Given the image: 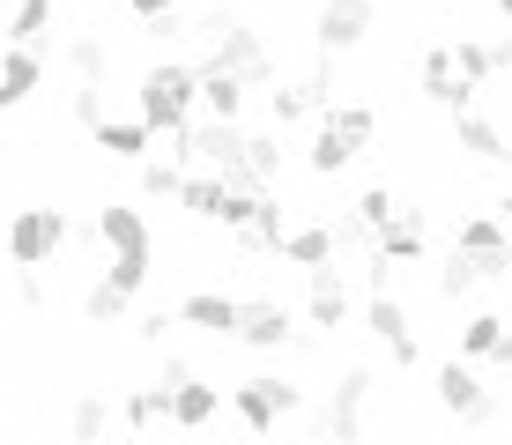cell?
I'll use <instances>...</instances> for the list:
<instances>
[{
    "label": "cell",
    "mask_w": 512,
    "mask_h": 445,
    "mask_svg": "<svg viewBox=\"0 0 512 445\" xmlns=\"http://www.w3.org/2000/svg\"><path fill=\"white\" fill-rule=\"evenodd\" d=\"M134 112L149 119L156 134H179L193 112H201V67H186V60H156L149 75L134 82Z\"/></svg>",
    "instance_id": "1"
},
{
    "label": "cell",
    "mask_w": 512,
    "mask_h": 445,
    "mask_svg": "<svg viewBox=\"0 0 512 445\" xmlns=\"http://www.w3.org/2000/svg\"><path fill=\"white\" fill-rule=\"evenodd\" d=\"M372 127H379L372 104H327V112H320V134H312V156H305L312 178H342L364 149H372Z\"/></svg>",
    "instance_id": "2"
},
{
    "label": "cell",
    "mask_w": 512,
    "mask_h": 445,
    "mask_svg": "<svg viewBox=\"0 0 512 445\" xmlns=\"http://www.w3.org/2000/svg\"><path fill=\"white\" fill-rule=\"evenodd\" d=\"M201 38H208V60H223V67H238V75H245V89H268V82L282 75L275 52H268V38H260L253 23H238V15H208Z\"/></svg>",
    "instance_id": "3"
},
{
    "label": "cell",
    "mask_w": 512,
    "mask_h": 445,
    "mask_svg": "<svg viewBox=\"0 0 512 445\" xmlns=\"http://www.w3.org/2000/svg\"><path fill=\"white\" fill-rule=\"evenodd\" d=\"M431 394H438V408H446V416L461 423V431H490V423H505V401L490 394L483 379H475V364H468V356H453V364H438Z\"/></svg>",
    "instance_id": "4"
},
{
    "label": "cell",
    "mask_w": 512,
    "mask_h": 445,
    "mask_svg": "<svg viewBox=\"0 0 512 445\" xmlns=\"http://www.w3.org/2000/svg\"><path fill=\"white\" fill-rule=\"evenodd\" d=\"M231 408H238L245 431H275L282 416H297V408H305V386L282 379V371H260V379H245L238 394H231Z\"/></svg>",
    "instance_id": "5"
},
{
    "label": "cell",
    "mask_w": 512,
    "mask_h": 445,
    "mask_svg": "<svg viewBox=\"0 0 512 445\" xmlns=\"http://www.w3.org/2000/svg\"><path fill=\"white\" fill-rule=\"evenodd\" d=\"M60 245H67V216L60 208H15V223H8V260L15 267H52L60 260Z\"/></svg>",
    "instance_id": "6"
},
{
    "label": "cell",
    "mask_w": 512,
    "mask_h": 445,
    "mask_svg": "<svg viewBox=\"0 0 512 445\" xmlns=\"http://www.w3.org/2000/svg\"><path fill=\"white\" fill-rule=\"evenodd\" d=\"M372 394H379L372 371H364V364H342V379L327 386L320 431H327V438H364V431H372V416H364V408H372Z\"/></svg>",
    "instance_id": "7"
},
{
    "label": "cell",
    "mask_w": 512,
    "mask_h": 445,
    "mask_svg": "<svg viewBox=\"0 0 512 445\" xmlns=\"http://www.w3.org/2000/svg\"><path fill=\"white\" fill-rule=\"evenodd\" d=\"M290 334H297V312L282 305V297H238V327H231V342L260 349V356H282V349H290Z\"/></svg>",
    "instance_id": "8"
},
{
    "label": "cell",
    "mask_w": 512,
    "mask_h": 445,
    "mask_svg": "<svg viewBox=\"0 0 512 445\" xmlns=\"http://www.w3.org/2000/svg\"><path fill=\"white\" fill-rule=\"evenodd\" d=\"M372 23H379L372 0H320V15H312V45L342 60V52H357L364 38H372Z\"/></svg>",
    "instance_id": "9"
},
{
    "label": "cell",
    "mask_w": 512,
    "mask_h": 445,
    "mask_svg": "<svg viewBox=\"0 0 512 445\" xmlns=\"http://www.w3.org/2000/svg\"><path fill=\"white\" fill-rule=\"evenodd\" d=\"M305 319L320 334H342L349 319H357V297H349V282H342V267H334V260L305 267Z\"/></svg>",
    "instance_id": "10"
},
{
    "label": "cell",
    "mask_w": 512,
    "mask_h": 445,
    "mask_svg": "<svg viewBox=\"0 0 512 445\" xmlns=\"http://www.w3.org/2000/svg\"><path fill=\"white\" fill-rule=\"evenodd\" d=\"M453 253H468L475 267H483V282H505V275H512V230H505L498 216H461Z\"/></svg>",
    "instance_id": "11"
},
{
    "label": "cell",
    "mask_w": 512,
    "mask_h": 445,
    "mask_svg": "<svg viewBox=\"0 0 512 445\" xmlns=\"http://www.w3.org/2000/svg\"><path fill=\"white\" fill-rule=\"evenodd\" d=\"M45 67H52V52H38V45H8V52H0V112H15V104L38 97Z\"/></svg>",
    "instance_id": "12"
},
{
    "label": "cell",
    "mask_w": 512,
    "mask_h": 445,
    "mask_svg": "<svg viewBox=\"0 0 512 445\" xmlns=\"http://www.w3.org/2000/svg\"><path fill=\"white\" fill-rule=\"evenodd\" d=\"M97 245H104V253H156V230H149L141 208L104 201V208H97Z\"/></svg>",
    "instance_id": "13"
},
{
    "label": "cell",
    "mask_w": 512,
    "mask_h": 445,
    "mask_svg": "<svg viewBox=\"0 0 512 445\" xmlns=\"http://www.w3.org/2000/svg\"><path fill=\"white\" fill-rule=\"evenodd\" d=\"M90 141H97L104 156H119V164H141V156L156 149V127H149L141 112H134V119H112V112H104L97 127H90Z\"/></svg>",
    "instance_id": "14"
},
{
    "label": "cell",
    "mask_w": 512,
    "mask_h": 445,
    "mask_svg": "<svg viewBox=\"0 0 512 445\" xmlns=\"http://www.w3.org/2000/svg\"><path fill=\"white\" fill-rule=\"evenodd\" d=\"M282 230H290V216H282V201H275V193H260V201H253V216H245V223L231 230V238H238V245H245L253 260H275V253H282Z\"/></svg>",
    "instance_id": "15"
},
{
    "label": "cell",
    "mask_w": 512,
    "mask_h": 445,
    "mask_svg": "<svg viewBox=\"0 0 512 445\" xmlns=\"http://www.w3.org/2000/svg\"><path fill=\"white\" fill-rule=\"evenodd\" d=\"M423 97H431L438 112H468V104H475V82L453 75V52H446V45L423 52Z\"/></svg>",
    "instance_id": "16"
},
{
    "label": "cell",
    "mask_w": 512,
    "mask_h": 445,
    "mask_svg": "<svg viewBox=\"0 0 512 445\" xmlns=\"http://www.w3.org/2000/svg\"><path fill=\"white\" fill-rule=\"evenodd\" d=\"M201 112L208 119H238L245 112V75L223 60H201Z\"/></svg>",
    "instance_id": "17"
},
{
    "label": "cell",
    "mask_w": 512,
    "mask_h": 445,
    "mask_svg": "<svg viewBox=\"0 0 512 445\" xmlns=\"http://www.w3.org/2000/svg\"><path fill=\"white\" fill-rule=\"evenodd\" d=\"M179 319H186V327H201V334H223V342H231L238 297H231V290H193V297H179Z\"/></svg>",
    "instance_id": "18"
},
{
    "label": "cell",
    "mask_w": 512,
    "mask_h": 445,
    "mask_svg": "<svg viewBox=\"0 0 512 445\" xmlns=\"http://www.w3.org/2000/svg\"><path fill=\"white\" fill-rule=\"evenodd\" d=\"M216 408H223V394H216L208 379H179V386H171V423H179V431L216 423Z\"/></svg>",
    "instance_id": "19"
},
{
    "label": "cell",
    "mask_w": 512,
    "mask_h": 445,
    "mask_svg": "<svg viewBox=\"0 0 512 445\" xmlns=\"http://www.w3.org/2000/svg\"><path fill=\"white\" fill-rule=\"evenodd\" d=\"M275 260H290V267L334 260V223H290V230H282V253H275Z\"/></svg>",
    "instance_id": "20"
},
{
    "label": "cell",
    "mask_w": 512,
    "mask_h": 445,
    "mask_svg": "<svg viewBox=\"0 0 512 445\" xmlns=\"http://www.w3.org/2000/svg\"><path fill=\"white\" fill-rule=\"evenodd\" d=\"M453 119V149H468V156H490V164H498V149H505V127L498 119H483L468 104V112H446Z\"/></svg>",
    "instance_id": "21"
},
{
    "label": "cell",
    "mask_w": 512,
    "mask_h": 445,
    "mask_svg": "<svg viewBox=\"0 0 512 445\" xmlns=\"http://www.w3.org/2000/svg\"><path fill=\"white\" fill-rule=\"evenodd\" d=\"M364 334H372V342L386 349V342H401V334H409V305H401V297L394 290H372V297H364Z\"/></svg>",
    "instance_id": "22"
},
{
    "label": "cell",
    "mask_w": 512,
    "mask_h": 445,
    "mask_svg": "<svg viewBox=\"0 0 512 445\" xmlns=\"http://www.w3.org/2000/svg\"><path fill=\"white\" fill-rule=\"evenodd\" d=\"M372 245H379L394 267H416V260H423V223H416V216H386V223L372 230Z\"/></svg>",
    "instance_id": "23"
},
{
    "label": "cell",
    "mask_w": 512,
    "mask_h": 445,
    "mask_svg": "<svg viewBox=\"0 0 512 445\" xmlns=\"http://www.w3.org/2000/svg\"><path fill=\"white\" fill-rule=\"evenodd\" d=\"M60 60H67V75H75V82H104V75H112V45L90 38V30H82V38H67Z\"/></svg>",
    "instance_id": "24"
},
{
    "label": "cell",
    "mask_w": 512,
    "mask_h": 445,
    "mask_svg": "<svg viewBox=\"0 0 512 445\" xmlns=\"http://www.w3.org/2000/svg\"><path fill=\"white\" fill-rule=\"evenodd\" d=\"M149 275H156V253H112V260H104V282H112V290H127V297L149 290Z\"/></svg>",
    "instance_id": "25"
},
{
    "label": "cell",
    "mask_w": 512,
    "mask_h": 445,
    "mask_svg": "<svg viewBox=\"0 0 512 445\" xmlns=\"http://www.w3.org/2000/svg\"><path fill=\"white\" fill-rule=\"evenodd\" d=\"M475 290H483V267H475L468 253H453L446 267H438V297H446V305H468Z\"/></svg>",
    "instance_id": "26"
},
{
    "label": "cell",
    "mask_w": 512,
    "mask_h": 445,
    "mask_svg": "<svg viewBox=\"0 0 512 445\" xmlns=\"http://www.w3.org/2000/svg\"><path fill=\"white\" fill-rule=\"evenodd\" d=\"M127 305H134V297L127 290H112V282H90V290H82V319H90V327H112V319H127Z\"/></svg>",
    "instance_id": "27"
},
{
    "label": "cell",
    "mask_w": 512,
    "mask_h": 445,
    "mask_svg": "<svg viewBox=\"0 0 512 445\" xmlns=\"http://www.w3.org/2000/svg\"><path fill=\"white\" fill-rule=\"evenodd\" d=\"M127 423H134V431L171 423V386H164V379H156V386H134V394H127Z\"/></svg>",
    "instance_id": "28"
},
{
    "label": "cell",
    "mask_w": 512,
    "mask_h": 445,
    "mask_svg": "<svg viewBox=\"0 0 512 445\" xmlns=\"http://www.w3.org/2000/svg\"><path fill=\"white\" fill-rule=\"evenodd\" d=\"M446 52H453V75H461V82H475V89H483L490 75H498V67H490V45H483V38H453Z\"/></svg>",
    "instance_id": "29"
},
{
    "label": "cell",
    "mask_w": 512,
    "mask_h": 445,
    "mask_svg": "<svg viewBox=\"0 0 512 445\" xmlns=\"http://www.w3.org/2000/svg\"><path fill=\"white\" fill-rule=\"evenodd\" d=\"M498 334H505V319H498V312H468V319H461V356H468V364H483Z\"/></svg>",
    "instance_id": "30"
},
{
    "label": "cell",
    "mask_w": 512,
    "mask_h": 445,
    "mask_svg": "<svg viewBox=\"0 0 512 445\" xmlns=\"http://www.w3.org/2000/svg\"><path fill=\"white\" fill-rule=\"evenodd\" d=\"M134 171H141V193H149V201H171V193H179V178H186V171H179V156H171V164H164V156H156V149L141 156Z\"/></svg>",
    "instance_id": "31"
},
{
    "label": "cell",
    "mask_w": 512,
    "mask_h": 445,
    "mask_svg": "<svg viewBox=\"0 0 512 445\" xmlns=\"http://www.w3.org/2000/svg\"><path fill=\"white\" fill-rule=\"evenodd\" d=\"M45 23H52V0H15V15H8V45H38V38H45Z\"/></svg>",
    "instance_id": "32"
},
{
    "label": "cell",
    "mask_w": 512,
    "mask_h": 445,
    "mask_svg": "<svg viewBox=\"0 0 512 445\" xmlns=\"http://www.w3.org/2000/svg\"><path fill=\"white\" fill-rule=\"evenodd\" d=\"M67 431H75V438H104V431H112V401H104V394H82L75 408H67Z\"/></svg>",
    "instance_id": "33"
},
{
    "label": "cell",
    "mask_w": 512,
    "mask_h": 445,
    "mask_svg": "<svg viewBox=\"0 0 512 445\" xmlns=\"http://www.w3.org/2000/svg\"><path fill=\"white\" fill-rule=\"evenodd\" d=\"M127 8L156 30V38H171V30H179V0H127Z\"/></svg>",
    "instance_id": "34"
},
{
    "label": "cell",
    "mask_w": 512,
    "mask_h": 445,
    "mask_svg": "<svg viewBox=\"0 0 512 445\" xmlns=\"http://www.w3.org/2000/svg\"><path fill=\"white\" fill-rule=\"evenodd\" d=\"M386 216H401V208H394V193H386V186H372V193H357V223H364V230H379Z\"/></svg>",
    "instance_id": "35"
},
{
    "label": "cell",
    "mask_w": 512,
    "mask_h": 445,
    "mask_svg": "<svg viewBox=\"0 0 512 445\" xmlns=\"http://www.w3.org/2000/svg\"><path fill=\"white\" fill-rule=\"evenodd\" d=\"M97 89H104V82H75V97H67V112H75L82 127H97V119H104V97H97Z\"/></svg>",
    "instance_id": "36"
},
{
    "label": "cell",
    "mask_w": 512,
    "mask_h": 445,
    "mask_svg": "<svg viewBox=\"0 0 512 445\" xmlns=\"http://www.w3.org/2000/svg\"><path fill=\"white\" fill-rule=\"evenodd\" d=\"M15 305H23V312H45V282H38V267H15Z\"/></svg>",
    "instance_id": "37"
},
{
    "label": "cell",
    "mask_w": 512,
    "mask_h": 445,
    "mask_svg": "<svg viewBox=\"0 0 512 445\" xmlns=\"http://www.w3.org/2000/svg\"><path fill=\"white\" fill-rule=\"evenodd\" d=\"M171 327H179V312H149V319H141V327H134V334H141V342H164V334H171Z\"/></svg>",
    "instance_id": "38"
},
{
    "label": "cell",
    "mask_w": 512,
    "mask_h": 445,
    "mask_svg": "<svg viewBox=\"0 0 512 445\" xmlns=\"http://www.w3.org/2000/svg\"><path fill=\"white\" fill-rule=\"evenodd\" d=\"M386 356H394V364H401V371H409V364H416V356H423V349H416V334H401V342H386Z\"/></svg>",
    "instance_id": "39"
},
{
    "label": "cell",
    "mask_w": 512,
    "mask_h": 445,
    "mask_svg": "<svg viewBox=\"0 0 512 445\" xmlns=\"http://www.w3.org/2000/svg\"><path fill=\"white\" fill-rule=\"evenodd\" d=\"M483 364H498V371H512V327L498 334V342H490V356H483Z\"/></svg>",
    "instance_id": "40"
},
{
    "label": "cell",
    "mask_w": 512,
    "mask_h": 445,
    "mask_svg": "<svg viewBox=\"0 0 512 445\" xmlns=\"http://www.w3.org/2000/svg\"><path fill=\"white\" fill-rule=\"evenodd\" d=\"M490 216H498V223L512 230V193H498V201H490Z\"/></svg>",
    "instance_id": "41"
},
{
    "label": "cell",
    "mask_w": 512,
    "mask_h": 445,
    "mask_svg": "<svg viewBox=\"0 0 512 445\" xmlns=\"http://www.w3.org/2000/svg\"><path fill=\"white\" fill-rule=\"evenodd\" d=\"M498 164H512V119H505V149H498Z\"/></svg>",
    "instance_id": "42"
},
{
    "label": "cell",
    "mask_w": 512,
    "mask_h": 445,
    "mask_svg": "<svg viewBox=\"0 0 512 445\" xmlns=\"http://www.w3.org/2000/svg\"><path fill=\"white\" fill-rule=\"evenodd\" d=\"M498 15H505V23H512V0H498Z\"/></svg>",
    "instance_id": "43"
},
{
    "label": "cell",
    "mask_w": 512,
    "mask_h": 445,
    "mask_svg": "<svg viewBox=\"0 0 512 445\" xmlns=\"http://www.w3.org/2000/svg\"><path fill=\"white\" fill-rule=\"evenodd\" d=\"M438 8H461V0H438Z\"/></svg>",
    "instance_id": "44"
}]
</instances>
